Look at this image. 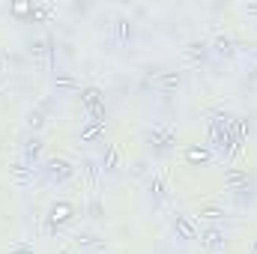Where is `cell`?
Segmentation results:
<instances>
[{
	"label": "cell",
	"instance_id": "cell-1",
	"mask_svg": "<svg viewBox=\"0 0 257 254\" xmlns=\"http://www.w3.org/2000/svg\"><path fill=\"white\" fill-rule=\"evenodd\" d=\"M39 174H42L45 183H51V186H63V183H69V180L75 177V165H72L69 159H63V156H51V159L42 162Z\"/></svg>",
	"mask_w": 257,
	"mask_h": 254
},
{
	"label": "cell",
	"instance_id": "cell-2",
	"mask_svg": "<svg viewBox=\"0 0 257 254\" xmlns=\"http://www.w3.org/2000/svg\"><path fill=\"white\" fill-rule=\"evenodd\" d=\"M150 75V87L162 96H171L183 87V72H174V69H165V72H147Z\"/></svg>",
	"mask_w": 257,
	"mask_h": 254
},
{
	"label": "cell",
	"instance_id": "cell-3",
	"mask_svg": "<svg viewBox=\"0 0 257 254\" xmlns=\"http://www.w3.org/2000/svg\"><path fill=\"white\" fill-rule=\"evenodd\" d=\"M183 57H186L192 66H206L209 63V57H212L209 42H206V39H192V42L183 48Z\"/></svg>",
	"mask_w": 257,
	"mask_h": 254
},
{
	"label": "cell",
	"instance_id": "cell-4",
	"mask_svg": "<svg viewBox=\"0 0 257 254\" xmlns=\"http://www.w3.org/2000/svg\"><path fill=\"white\" fill-rule=\"evenodd\" d=\"M171 227H174V233H177V239H183V242H194L197 236H200V230H197V224H194L192 215H174V221H171Z\"/></svg>",
	"mask_w": 257,
	"mask_h": 254
},
{
	"label": "cell",
	"instance_id": "cell-5",
	"mask_svg": "<svg viewBox=\"0 0 257 254\" xmlns=\"http://www.w3.org/2000/svg\"><path fill=\"white\" fill-rule=\"evenodd\" d=\"M200 245L203 248H209V251H221L224 248V242H227V233L218 227V224H206L203 230H200Z\"/></svg>",
	"mask_w": 257,
	"mask_h": 254
},
{
	"label": "cell",
	"instance_id": "cell-6",
	"mask_svg": "<svg viewBox=\"0 0 257 254\" xmlns=\"http://www.w3.org/2000/svg\"><path fill=\"white\" fill-rule=\"evenodd\" d=\"M144 141H147L150 147H156V150H168V147L177 144V132H174V129H165V126H156L144 135Z\"/></svg>",
	"mask_w": 257,
	"mask_h": 254
},
{
	"label": "cell",
	"instance_id": "cell-7",
	"mask_svg": "<svg viewBox=\"0 0 257 254\" xmlns=\"http://www.w3.org/2000/svg\"><path fill=\"white\" fill-rule=\"evenodd\" d=\"M42 150H45L42 138H39V135H30V138L24 141V150H21V162H24V165H30V168H39Z\"/></svg>",
	"mask_w": 257,
	"mask_h": 254
},
{
	"label": "cell",
	"instance_id": "cell-8",
	"mask_svg": "<svg viewBox=\"0 0 257 254\" xmlns=\"http://www.w3.org/2000/svg\"><path fill=\"white\" fill-rule=\"evenodd\" d=\"M251 183H254L251 174L242 171V168H227L224 171V186H227V191H239V189H245V186H251Z\"/></svg>",
	"mask_w": 257,
	"mask_h": 254
},
{
	"label": "cell",
	"instance_id": "cell-9",
	"mask_svg": "<svg viewBox=\"0 0 257 254\" xmlns=\"http://www.w3.org/2000/svg\"><path fill=\"white\" fill-rule=\"evenodd\" d=\"M36 171H39V168H30V165H24V162H12V165H9V177H12L15 186H30L33 177H36Z\"/></svg>",
	"mask_w": 257,
	"mask_h": 254
},
{
	"label": "cell",
	"instance_id": "cell-10",
	"mask_svg": "<svg viewBox=\"0 0 257 254\" xmlns=\"http://www.w3.org/2000/svg\"><path fill=\"white\" fill-rule=\"evenodd\" d=\"M72 215H75V206L66 203V200H60V203H54V206L48 209V224L60 227V224H66V221H72Z\"/></svg>",
	"mask_w": 257,
	"mask_h": 254
},
{
	"label": "cell",
	"instance_id": "cell-11",
	"mask_svg": "<svg viewBox=\"0 0 257 254\" xmlns=\"http://www.w3.org/2000/svg\"><path fill=\"white\" fill-rule=\"evenodd\" d=\"M75 245H78V248H87V251H93V254L105 251V239H102V236H96V233H90V230L75 233Z\"/></svg>",
	"mask_w": 257,
	"mask_h": 254
},
{
	"label": "cell",
	"instance_id": "cell-12",
	"mask_svg": "<svg viewBox=\"0 0 257 254\" xmlns=\"http://www.w3.org/2000/svg\"><path fill=\"white\" fill-rule=\"evenodd\" d=\"M209 51H212L215 57H224V60H230V57L236 54V45H233V39H230V36L218 33V36L209 42Z\"/></svg>",
	"mask_w": 257,
	"mask_h": 254
},
{
	"label": "cell",
	"instance_id": "cell-13",
	"mask_svg": "<svg viewBox=\"0 0 257 254\" xmlns=\"http://www.w3.org/2000/svg\"><path fill=\"white\" fill-rule=\"evenodd\" d=\"M114 39H117L120 45H128V42L135 39V21H132V18L120 15V18L114 21Z\"/></svg>",
	"mask_w": 257,
	"mask_h": 254
},
{
	"label": "cell",
	"instance_id": "cell-14",
	"mask_svg": "<svg viewBox=\"0 0 257 254\" xmlns=\"http://www.w3.org/2000/svg\"><path fill=\"white\" fill-rule=\"evenodd\" d=\"M99 168H102V174H117V171H120V147L108 144V147H105V156H102V162H99Z\"/></svg>",
	"mask_w": 257,
	"mask_h": 254
},
{
	"label": "cell",
	"instance_id": "cell-15",
	"mask_svg": "<svg viewBox=\"0 0 257 254\" xmlns=\"http://www.w3.org/2000/svg\"><path fill=\"white\" fill-rule=\"evenodd\" d=\"M227 132H230V138H233L236 144H242V141L251 135V123H248L245 117H230V123H227Z\"/></svg>",
	"mask_w": 257,
	"mask_h": 254
},
{
	"label": "cell",
	"instance_id": "cell-16",
	"mask_svg": "<svg viewBox=\"0 0 257 254\" xmlns=\"http://www.w3.org/2000/svg\"><path fill=\"white\" fill-rule=\"evenodd\" d=\"M81 174H84L87 186H90V189H96V186H99V177H102V168H99V162H96V159H90V156H87V159L81 162Z\"/></svg>",
	"mask_w": 257,
	"mask_h": 254
},
{
	"label": "cell",
	"instance_id": "cell-17",
	"mask_svg": "<svg viewBox=\"0 0 257 254\" xmlns=\"http://www.w3.org/2000/svg\"><path fill=\"white\" fill-rule=\"evenodd\" d=\"M197 215H200V218H206L209 224H218V221H224V218H227V209H224V206H218V203H203V206L197 209Z\"/></svg>",
	"mask_w": 257,
	"mask_h": 254
},
{
	"label": "cell",
	"instance_id": "cell-18",
	"mask_svg": "<svg viewBox=\"0 0 257 254\" xmlns=\"http://www.w3.org/2000/svg\"><path fill=\"white\" fill-rule=\"evenodd\" d=\"M147 191H150V200L159 206V203L168 197V183H165L162 177H150V180H147Z\"/></svg>",
	"mask_w": 257,
	"mask_h": 254
},
{
	"label": "cell",
	"instance_id": "cell-19",
	"mask_svg": "<svg viewBox=\"0 0 257 254\" xmlns=\"http://www.w3.org/2000/svg\"><path fill=\"white\" fill-rule=\"evenodd\" d=\"M81 105H84V111H93V108L105 105L102 102V90L99 87H81Z\"/></svg>",
	"mask_w": 257,
	"mask_h": 254
},
{
	"label": "cell",
	"instance_id": "cell-20",
	"mask_svg": "<svg viewBox=\"0 0 257 254\" xmlns=\"http://www.w3.org/2000/svg\"><path fill=\"white\" fill-rule=\"evenodd\" d=\"M54 90H57V93H81L78 81H75L69 72H57V75H54Z\"/></svg>",
	"mask_w": 257,
	"mask_h": 254
},
{
	"label": "cell",
	"instance_id": "cell-21",
	"mask_svg": "<svg viewBox=\"0 0 257 254\" xmlns=\"http://www.w3.org/2000/svg\"><path fill=\"white\" fill-rule=\"evenodd\" d=\"M209 159H212V150H209V147H203V144L186 150V162H189V165H206Z\"/></svg>",
	"mask_w": 257,
	"mask_h": 254
},
{
	"label": "cell",
	"instance_id": "cell-22",
	"mask_svg": "<svg viewBox=\"0 0 257 254\" xmlns=\"http://www.w3.org/2000/svg\"><path fill=\"white\" fill-rule=\"evenodd\" d=\"M233 194V203L239 206V209H245V206H251L254 203V197H257V191H254V183L251 186H245V189H239V191H230Z\"/></svg>",
	"mask_w": 257,
	"mask_h": 254
},
{
	"label": "cell",
	"instance_id": "cell-23",
	"mask_svg": "<svg viewBox=\"0 0 257 254\" xmlns=\"http://www.w3.org/2000/svg\"><path fill=\"white\" fill-rule=\"evenodd\" d=\"M42 126H45V111H42V108H33V111L27 114V129L36 135V132H42Z\"/></svg>",
	"mask_w": 257,
	"mask_h": 254
},
{
	"label": "cell",
	"instance_id": "cell-24",
	"mask_svg": "<svg viewBox=\"0 0 257 254\" xmlns=\"http://www.w3.org/2000/svg\"><path fill=\"white\" fill-rule=\"evenodd\" d=\"M105 135V123H90V126L81 132V141H96Z\"/></svg>",
	"mask_w": 257,
	"mask_h": 254
},
{
	"label": "cell",
	"instance_id": "cell-25",
	"mask_svg": "<svg viewBox=\"0 0 257 254\" xmlns=\"http://www.w3.org/2000/svg\"><path fill=\"white\" fill-rule=\"evenodd\" d=\"M9 254H36V251H33L30 242H12L9 245Z\"/></svg>",
	"mask_w": 257,
	"mask_h": 254
},
{
	"label": "cell",
	"instance_id": "cell-26",
	"mask_svg": "<svg viewBox=\"0 0 257 254\" xmlns=\"http://www.w3.org/2000/svg\"><path fill=\"white\" fill-rule=\"evenodd\" d=\"M87 212H90V218H102V215H105V209H102V200H99V197H93Z\"/></svg>",
	"mask_w": 257,
	"mask_h": 254
},
{
	"label": "cell",
	"instance_id": "cell-27",
	"mask_svg": "<svg viewBox=\"0 0 257 254\" xmlns=\"http://www.w3.org/2000/svg\"><path fill=\"white\" fill-rule=\"evenodd\" d=\"M12 9H15V15H27V12L33 15V3H15Z\"/></svg>",
	"mask_w": 257,
	"mask_h": 254
},
{
	"label": "cell",
	"instance_id": "cell-28",
	"mask_svg": "<svg viewBox=\"0 0 257 254\" xmlns=\"http://www.w3.org/2000/svg\"><path fill=\"white\" fill-rule=\"evenodd\" d=\"M248 254H257V236L251 239V242H248Z\"/></svg>",
	"mask_w": 257,
	"mask_h": 254
},
{
	"label": "cell",
	"instance_id": "cell-29",
	"mask_svg": "<svg viewBox=\"0 0 257 254\" xmlns=\"http://www.w3.org/2000/svg\"><path fill=\"white\" fill-rule=\"evenodd\" d=\"M245 12H248V15H257V3H248V6H245Z\"/></svg>",
	"mask_w": 257,
	"mask_h": 254
},
{
	"label": "cell",
	"instance_id": "cell-30",
	"mask_svg": "<svg viewBox=\"0 0 257 254\" xmlns=\"http://www.w3.org/2000/svg\"><path fill=\"white\" fill-rule=\"evenodd\" d=\"M57 254H72V251H66V248H63V251H57Z\"/></svg>",
	"mask_w": 257,
	"mask_h": 254
}]
</instances>
